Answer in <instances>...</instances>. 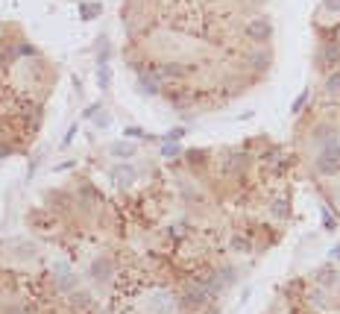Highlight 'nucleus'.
Listing matches in <instances>:
<instances>
[{"mask_svg": "<svg viewBox=\"0 0 340 314\" xmlns=\"http://www.w3.org/2000/svg\"><path fill=\"white\" fill-rule=\"evenodd\" d=\"M264 0H123L126 59L138 85L179 112L214 109L246 88L241 70L249 59L241 44L249 41V6ZM255 80V77H252Z\"/></svg>", "mask_w": 340, "mask_h": 314, "instance_id": "f257e3e1", "label": "nucleus"}, {"mask_svg": "<svg viewBox=\"0 0 340 314\" xmlns=\"http://www.w3.org/2000/svg\"><path fill=\"white\" fill-rule=\"evenodd\" d=\"M56 70L41 50L9 23H0V159L27 150L44 120Z\"/></svg>", "mask_w": 340, "mask_h": 314, "instance_id": "f03ea898", "label": "nucleus"}, {"mask_svg": "<svg viewBox=\"0 0 340 314\" xmlns=\"http://www.w3.org/2000/svg\"><path fill=\"white\" fill-rule=\"evenodd\" d=\"M317 279L323 282V285H334V282H337V273H334V270H320Z\"/></svg>", "mask_w": 340, "mask_h": 314, "instance_id": "7ed1b4c3", "label": "nucleus"}, {"mask_svg": "<svg viewBox=\"0 0 340 314\" xmlns=\"http://www.w3.org/2000/svg\"><path fill=\"white\" fill-rule=\"evenodd\" d=\"M331 256H340V244L334 247V250H331Z\"/></svg>", "mask_w": 340, "mask_h": 314, "instance_id": "20e7f679", "label": "nucleus"}]
</instances>
